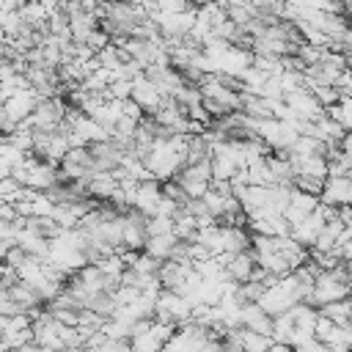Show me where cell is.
I'll return each mask as SVG.
<instances>
[{"mask_svg": "<svg viewBox=\"0 0 352 352\" xmlns=\"http://www.w3.org/2000/svg\"><path fill=\"white\" fill-rule=\"evenodd\" d=\"M8 245H14V242H11V239H3V236H0V258L6 256V250H8Z\"/></svg>", "mask_w": 352, "mask_h": 352, "instance_id": "28", "label": "cell"}, {"mask_svg": "<svg viewBox=\"0 0 352 352\" xmlns=\"http://www.w3.org/2000/svg\"><path fill=\"white\" fill-rule=\"evenodd\" d=\"M118 187V179L113 176V170H94L88 179H85V192L94 198V201H107Z\"/></svg>", "mask_w": 352, "mask_h": 352, "instance_id": "10", "label": "cell"}, {"mask_svg": "<svg viewBox=\"0 0 352 352\" xmlns=\"http://www.w3.org/2000/svg\"><path fill=\"white\" fill-rule=\"evenodd\" d=\"M324 116L333 118L336 124H341L344 129H349V124H352V102H349V96H341L338 102L327 104L324 107Z\"/></svg>", "mask_w": 352, "mask_h": 352, "instance_id": "17", "label": "cell"}, {"mask_svg": "<svg viewBox=\"0 0 352 352\" xmlns=\"http://www.w3.org/2000/svg\"><path fill=\"white\" fill-rule=\"evenodd\" d=\"M256 135H258V140H261L270 151L289 148V146L294 143V138H297V132H294L286 121H280V118H258V121H256Z\"/></svg>", "mask_w": 352, "mask_h": 352, "instance_id": "3", "label": "cell"}, {"mask_svg": "<svg viewBox=\"0 0 352 352\" xmlns=\"http://www.w3.org/2000/svg\"><path fill=\"white\" fill-rule=\"evenodd\" d=\"M36 102H38V94L33 91V88H22V91H14V94H8L0 104L8 110V116L19 124L22 118H28L30 113H33V107H36Z\"/></svg>", "mask_w": 352, "mask_h": 352, "instance_id": "8", "label": "cell"}, {"mask_svg": "<svg viewBox=\"0 0 352 352\" xmlns=\"http://www.w3.org/2000/svg\"><path fill=\"white\" fill-rule=\"evenodd\" d=\"M8 294H11V297L25 308V311H28V308H33V305H41V302H44V300L38 297V292H36L30 283H25V280L11 283V286H8Z\"/></svg>", "mask_w": 352, "mask_h": 352, "instance_id": "15", "label": "cell"}, {"mask_svg": "<svg viewBox=\"0 0 352 352\" xmlns=\"http://www.w3.org/2000/svg\"><path fill=\"white\" fill-rule=\"evenodd\" d=\"M25 258H28V253H25V250H22V248H19L16 242H14V245H8L6 256H3V261H6V264H8L11 270H16V267H19V264H22Z\"/></svg>", "mask_w": 352, "mask_h": 352, "instance_id": "24", "label": "cell"}, {"mask_svg": "<svg viewBox=\"0 0 352 352\" xmlns=\"http://www.w3.org/2000/svg\"><path fill=\"white\" fill-rule=\"evenodd\" d=\"M253 267H256V256H253V250H250V248H248V250H236V253H231V258L226 261V275H228L231 280L242 283V280L250 278Z\"/></svg>", "mask_w": 352, "mask_h": 352, "instance_id": "11", "label": "cell"}, {"mask_svg": "<svg viewBox=\"0 0 352 352\" xmlns=\"http://www.w3.org/2000/svg\"><path fill=\"white\" fill-rule=\"evenodd\" d=\"M19 311H25L11 294H8V289H3L0 286V314H6V316H14V314H19Z\"/></svg>", "mask_w": 352, "mask_h": 352, "instance_id": "23", "label": "cell"}, {"mask_svg": "<svg viewBox=\"0 0 352 352\" xmlns=\"http://www.w3.org/2000/svg\"><path fill=\"white\" fill-rule=\"evenodd\" d=\"M173 231V217H165V214H148L146 217V236L148 234H168Z\"/></svg>", "mask_w": 352, "mask_h": 352, "instance_id": "22", "label": "cell"}, {"mask_svg": "<svg viewBox=\"0 0 352 352\" xmlns=\"http://www.w3.org/2000/svg\"><path fill=\"white\" fill-rule=\"evenodd\" d=\"M129 267H132L135 272H143V275H154V272H157V267H160V258H154V256H148L146 250H138Z\"/></svg>", "mask_w": 352, "mask_h": 352, "instance_id": "20", "label": "cell"}, {"mask_svg": "<svg viewBox=\"0 0 352 352\" xmlns=\"http://www.w3.org/2000/svg\"><path fill=\"white\" fill-rule=\"evenodd\" d=\"M85 44H88V47H91V50L96 52V50H102L104 44H110V36H107V33H104V30H102V28L96 25V28H94V30L88 33V38H85Z\"/></svg>", "mask_w": 352, "mask_h": 352, "instance_id": "25", "label": "cell"}, {"mask_svg": "<svg viewBox=\"0 0 352 352\" xmlns=\"http://www.w3.org/2000/svg\"><path fill=\"white\" fill-rule=\"evenodd\" d=\"M179 209H182V206H179L173 198H168V195H160V201H157V206H154V214H165V217H173Z\"/></svg>", "mask_w": 352, "mask_h": 352, "instance_id": "26", "label": "cell"}, {"mask_svg": "<svg viewBox=\"0 0 352 352\" xmlns=\"http://www.w3.org/2000/svg\"><path fill=\"white\" fill-rule=\"evenodd\" d=\"M99 3H116V0H99Z\"/></svg>", "mask_w": 352, "mask_h": 352, "instance_id": "29", "label": "cell"}, {"mask_svg": "<svg viewBox=\"0 0 352 352\" xmlns=\"http://www.w3.org/2000/svg\"><path fill=\"white\" fill-rule=\"evenodd\" d=\"M270 344H272V336L242 327V349H248V352H267Z\"/></svg>", "mask_w": 352, "mask_h": 352, "instance_id": "18", "label": "cell"}, {"mask_svg": "<svg viewBox=\"0 0 352 352\" xmlns=\"http://www.w3.org/2000/svg\"><path fill=\"white\" fill-rule=\"evenodd\" d=\"M160 195H162V192H160V182H157V179H143V182H138L129 206H132L135 212H140L143 217H148V214H154V206H157Z\"/></svg>", "mask_w": 352, "mask_h": 352, "instance_id": "9", "label": "cell"}, {"mask_svg": "<svg viewBox=\"0 0 352 352\" xmlns=\"http://www.w3.org/2000/svg\"><path fill=\"white\" fill-rule=\"evenodd\" d=\"M280 99H283V102L289 104V110H292L294 116H300V118H311V121H316V118L324 113V107L316 102V96H314L308 88L289 91V94H283Z\"/></svg>", "mask_w": 352, "mask_h": 352, "instance_id": "6", "label": "cell"}, {"mask_svg": "<svg viewBox=\"0 0 352 352\" xmlns=\"http://www.w3.org/2000/svg\"><path fill=\"white\" fill-rule=\"evenodd\" d=\"M190 300L173 289H160L154 297V319L170 322V324H182L190 319Z\"/></svg>", "mask_w": 352, "mask_h": 352, "instance_id": "1", "label": "cell"}, {"mask_svg": "<svg viewBox=\"0 0 352 352\" xmlns=\"http://www.w3.org/2000/svg\"><path fill=\"white\" fill-rule=\"evenodd\" d=\"M319 204H327V206L352 204V179H349V173L346 176H324Z\"/></svg>", "mask_w": 352, "mask_h": 352, "instance_id": "5", "label": "cell"}, {"mask_svg": "<svg viewBox=\"0 0 352 352\" xmlns=\"http://www.w3.org/2000/svg\"><path fill=\"white\" fill-rule=\"evenodd\" d=\"M316 314H319V316H327V319L336 322V324H349V322H352V300H349V297L330 300V302L319 305Z\"/></svg>", "mask_w": 352, "mask_h": 352, "instance_id": "13", "label": "cell"}, {"mask_svg": "<svg viewBox=\"0 0 352 352\" xmlns=\"http://www.w3.org/2000/svg\"><path fill=\"white\" fill-rule=\"evenodd\" d=\"M289 206H294L297 212L308 214V212H314V209L319 206V195H311V192H302V190L292 187V192H289Z\"/></svg>", "mask_w": 352, "mask_h": 352, "instance_id": "19", "label": "cell"}, {"mask_svg": "<svg viewBox=\"0 0 352 352\" xmlns=\"http://www.w3.org/2000/svg\"><path fill=\"white\" fill-rule=\"evenodd\" d=\"M176 324L170 322H162V319H148V324L140 330V333H132L129 336V349H140V352H157L165 346V341L170 338Z\"/></svg>", "mask_w": 352, "mask_h": 352, "instance_id": "2", "label": "cell"}, {"mask_svg": "<svg viewBox=\"0 0 352 352\" xmlns=\"http://www.w3.org/2000/svg\"><path fill=\"white\" fill-rule=\"evenodd\" d=\"M308 91L316 96V102H319L322 107H327V104H333V102H338V99H341V96H338V91H336V85H330V82H319V85H311Z\"/></svg>", "mask_w": 352, "mask_h": 352, "instance_id": "21", "label": "cell"}, {"mask_svg": "<svg viewBox=\"0 0 352 352\" xmlns=\"http://www.w3.org/2000/svg\"><path fill=\"white\" fill-rule=\"evenodd\" d=\"M14 126H16V121L8 116V110L0 104V138H6L8 132H14Z\"/></svg>", "mask_w": 352, "mask_h": 352, "instance_id": "27", "label": "cell"}, {"mask_svg": "<svg viewBox=\"0 0 352 352\" xmlns=\"http://www.w3.org/2000/svg\"><path fill=\"white\" fill-rule=\"evenodd\" d=\"M173 245H176V234H173V231H168V234H148L146 242H143V250H146L148 256L165 261V258H170Z\"/></svg>", "mask_w": 352, "mask_h": 352, "instance_id": "12", "label": "cell"}, {"mask_svg": "<svg viewBox=\"0 0 352 352\" xmlns=\"http://www.w3.org/2000/svg\"><path fill=\"white\" fill-rule=\"evenodd\" d=\"M85 148H88V157H91V168H94V170H116L118 162H121V157H124V148H121L113 138H107V140H94V143H88Z\"/></svg>", "mask_w": 352, "mask_h": 352, "instance_id": "4", "label": "cell"}, {"mask_svg": "<svg viewBox=\"0 0 352 352\" xmlns=\"http://www.w3.org/2000/svg\"><path fill=\"white\" fill-rule=\"evenodd\" d=\"M195 231H198V223H195V217H192L190 212L179 209V212L173 214V234H176V239H184V242H190V239H195Z\"/></svg>", "mask_w": 352, "mask_h": 352, "instance_id": "16", "label": "cell"}, {"mask_svg": "<svg viewBox=\"0 0 352 352\" xmlns=\"http://www.w3.org/2000/svg\"><path fill=\"white\" fill-rule=\"evenodd\" d=\"M129 99H132V102H138V104L143 107V113H154V110L162 104V99H165V96L157 91V85H154L146 74H138V77L132 80Z\"/></svg>", "mask_w": 352, "mask_h": 352, "instance_id": "7", "label": "cell"}, {"mask_svg": "<svg viewBox=\"0 0 352 352\" xmlns=\"http://www.w3.org/2000/svg\"><path fill=\"white\" fill-rule=\"evenodd\" d=\"M96 25H99V19H96L94 14H88V11H77V14H69V36H72V41H80V44H85L88 33H91Z\"/></svg>", "mask_w": 352, "mask_h": 352, "instance_id": "14", "label": "cell"}]
</instances>
